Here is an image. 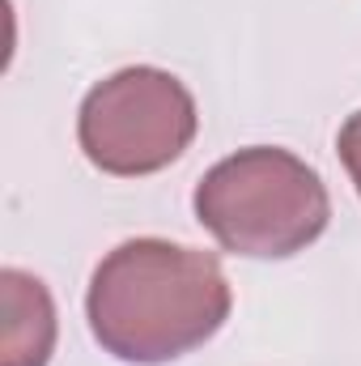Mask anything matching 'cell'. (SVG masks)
Listing matches in <instances>:
<instances>
[{
  "label": "cell",
  "mask_w": 361,
  "mask_h": 366,
  "mask_svg": "<svg viewBox=\"0 0 361 366\" xmlns=\"http://www.w3.org/2000/svg\"><path fill=\"white\" fill-rule=\"evenodd\" d=\"M86 315L106 354L158 366L191 354L225 324L230 281L208 252L166 239H132L93 269Z\"/></svg>",
  "instance_id": "6da1fadb"
},
{
  "label": "cell",
  "mask_w": 361,
  "mask_h": 366,
  "mask_svg": "<svg viewBox=\"0 0 361 366\" xmlns=\"http://www.w3.org/2000/svg\"><path fill=\"white\" fill-rule=\"evenodd\" d=\"M195 217L234 256L285 260L323 234L332 200L319 171L298 154L255 145L217 162L200 179Z\"/></svg>",
  "instance_id": "7a4b0ae2"
},
{
  "label": "cell",
  "mask_w": 361,
  "mask_h": 366,
  "mask_svg": "<svg viewBox=\"0 0 361 366\" xmlns=\"http://www.w3.org/2000/svg\"><path fill=\"white\" fill-rule=\"evenodd\" d=\"M195 98L162 69H123L81 102V149L106 175H153L171 167L195 137Z\"/></svg>",
  "instance_id": "3957f363"
},
{
  "label": "cell",
  "mask_w": 361,
  "mask_h": 366,
  "mask_svg": "<svg viewBox=\"0 0 361 366\" xmlns=\"http://www.w3.org/2000/svg\"><path fill=\"white\" fill-rule=\"evenodd\" d=\"M56 350V307L39 277L0 273V366H47Z\"/></svg>",
  "instance_id": "277c9868"
},
{
  "label": "cell",
  "mask_w": 361,
  "mask_h": 366,
  "mask_svg": "<svg viewBox=\"0 0 361 366\" xmlns=\"http://www.w3.org/2000/svg\"><path fill=\"white\" fill-rule=\"evenodd\" d=\"M336 149H340V162H345V171H349V179L361 196V111L345 119V128L336 137Z\"/></svg>",
  "instance_id": "5b68a950"
}]
</instances>
